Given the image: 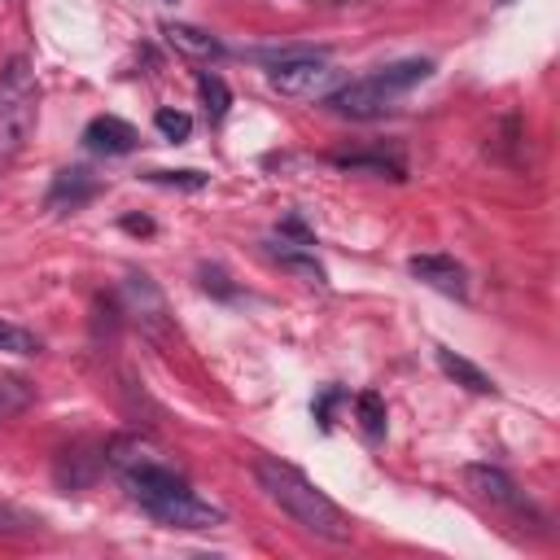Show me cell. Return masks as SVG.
<instances>
[{
  "instance_id": "obj_1",
  "label": "cell",
  "mask_w": 560,
  "mask_h": 560,
  "mask_svg": "<svg viewBox=\"0 0 560 560\" xmlns=\"http://www.w3.org/2000/svg\"><path fill=\"white\" fill-rule=\"evenodd\" d=\"M123 490H127L158 525H171V530H215V525H224V508L198 499V495L189 490V482H184L175 469H166L162 460L123 469Z\"/></svg>"
},
{
  "instance_id": "obj_2",
  "label": "cell",
  "mask_w": 560,
  "mask_h": 560,
  "mask_svg": "<svg viewBox=\"0 0 560 560\" xmlns=\"http://www.w3.org/2000/svg\"><path fill=\"white\" fill-rule=\"evenodd\" d=\"M254 477H259V486H263V495L285 512V517H294L302 530H311L315 538H328V543H350V534H354V525H350V517L315 486V482H307L294 464H281V460H259L254 464Z\"/></svg>"
},
{
  "instance_id": "obj_3",
  "label": "cell",
  "mask_w": 560,
  "mask_h": 560,
  "mask_svg": "<svg viewBox=\"0 0 560 560\" xmlns=\"http://www.w3.org/2000/svg\"><path fill=\"white\" fill-rule=\"evenodd\" d=\"M434 75V62L430 58H408V62H395V66H382L377 75H368V79H354L337 92H328V110L341 114V119H382L403 92H412L416 84H425Z\"/></svg>"
},
{
  "instance_id": "obj_4",
  "label": "cell",
  "mask_w": 560,
  "mask_h": 560,
  "mask_svg": "<svg viewBox=\"0 0 560 560\" xmlns=\"http://www.w3.org/2000/svg\"><path fill=\"white\" fill-rule=\"evenodd\" d=\"M40 119V84L27 58H10L0 71V166L27 153Z\"/></svg>"
},
{
  "instance_id": "obj_5",
  "label": "cell",
  "mask_w": 560,
  "mask_h": 560,
  "mask_svg": "<svg viewBox=\"0 0 560 560\" xmlns=\"http://www.w3.org/2000/svg\"><path fill=\"white\" fill-rule=\"evenodd\" d=\"M267 84L281 92V97H328L333 88V66L324 58H315L311 49H285L272 71H267Z\"/></svg>"
},
{
  "instance_id": "obj_6",
  "label": "cell",
  "mask_w": 560,
  "mask_h": 560,
  "mask_svg": "<svg viewBox=\"0 0 560 560\" xmlns=\"http://www.w3.org/2000/svg\"><path fill=\"white\" fill-rule=\"evenodd\" d=\"M97 194H101V179H97L88 166H66V171H58V175H53L45 207H49V211H58V215H66V211L88 207Z\"/></svg>"
},
{
  "instance_id": "obj_7",
  "label": "cell",
  "mask_w": 560,
  "mask_h": 560,
  "mask_svg": "<svg viewBox=\"0 0 560 560\" xmlns=\"http://www.w3.org/2000/svg\"><path fill=\"white\" fill-rule=\"evenodd\" d=\"M123 298H127V315H136L145 333L162 337V328H166V302H162L158 285H153L145 272H132V276L123 281Z\"/></svg>"
},
{
  "instance_id": "obj_8",
  "label": "cell",
  "mask_w": 560,
  "mask_h": 560,
  "mask_svg": "<svg viewBox=\"0 0 560 560\" xmlns=\"http://www.w3.org/2000/svg\"><path fill=\"white\" fill-rule=\"evenodd\" d=\"M408 272H412L421 285H430V289H438V294H447V298H464V294H469L464 267H460L456 259H447V254H412V259H408Z\"/></svg>"
},
{
  "instance_id": "obj_9",
  "label": "cell",
  "mask_w": 560,
  "mask_h": 560,
  "mask_svg": "<svg viewBox=\"0 0 560 560\" xmlns=\"http://www.w3.org/2000/svg\"><path fill=\"white\" fill-rule=\"evenodd\" d=\"M464 486H469L477 499L495 503V508H512V512H521V508H525V499H521L517 482H512L503 469H490V464H469V469H464Z\"/></svg>"
},
{
  "instance_id": "obj_10",
  "label": "cell",
  "mask_w": 560,
  "mask_h": 560,
  "mask_svg": "<svg viewBox=\"0 0 560 560\" xmlns=\"http://www.w3.org/2000/svg\"><path fill=\"white\" fill-rule=\"evenodd\" d=\"M84 145L92 149V153H105V158H123V153H132L136 145H140V132L132 127V123H123V119H114V114H97L88 127H84Z\"/></svg>"
},
{
  "instance_id": "obj_11",
  "label": "cell",
  "mask_w": 560,
  "mask_h": 560,
  "mask_svg": "<svg viewBox=\"0 0 560 560\" xmlns=\"http://www.w3.org/2000/svg\"><path fill=\"white\" fill-rule=\"evenodd\" d=\"M162 36H166V45H171L175 53L194 58V62H215V58H224L220 36H211L207 27H194V23H166Z\"/></svg>"
},
{
  "instance_id": "obj_12",
  "label": "cell",
  "mask_w": 560,
  "mask_h": 560,
  "mask_svg": "<svg viewBox=\"0 0 560 560\" xmlns=\"http://www.w3.org/2000/svg\"><path fill=\"white\" fill-rule=\"evenodd\" d=\"M438 368L447 372L456 386H464V390H473V395H499V386L486 377V372H482L477 363H469L464 354H456V350H438Z\"/></svg>"
},
{
  "instance_id": "obj_13",
  "label": "cell",
  "mask_w": 560,
  "mask_h": 560,
  "mask_svg": "<svg viewBox=\"0 0 560 560\" xmlns=\"http://www.w3.org/2000/svg\"><path fill=\"white\" fill-rule=\"evenodd\" d=\"M354 416H359V430L368 434V443H382L386 438V399L377 390H363L354 399Z\"/></svg>"
},
{
  "instance_id": "obj_14",
  "label": "cell",
  "mask_w": 560,
  "mask_h": 560,
  "mask_svg": "<svg viewBox=\"0 0 560 560\" xmlns=\"http://www.w3.org/2000/svg\"><path fill=\"white\" fill-rule=\"evenodd\" d=\"M272 254H276V263L285 267V272H294L298 281H307V285H315V289H324L328 285V272L315 263V254H307L302 246L298 250H281V246H272Z\"/></svg>"
},
{
  "instance_id": "obj_15",
  "label": "cell",
  "mask_w": 560,
  "mask_h": 560,
  "mask_svg": "<svg viewBox=\"0 0 560 560\" xmlns=\"http://www.w3.org/2000/svg\"><path fill=\"white\" fill-rule=\"evenodd\" d=\"M337 171H350V175H377V179H403V166L390 162V158H377V153H350V158H333Z\"/></svg>"
},
{
  "instance_id": "obj_16",
  "label": "cell",
  "mask_w": 560,
  "mask_h": 560,
  "mask_svg": "<svg viewBox=\"0 0 560 560\" xmlns=\"http://www.w3.org/2000/svg\"><path fill=\"white\" fill-rule=\"evenodd\" d=\"M198 97H202V110H207V119H211V123H224V119H228L233 92H228V84H224L220 75L202 71V75H198Z\"/></svg>"
},
{
  "instance_id": "obj_17",
  "label": "cell",
  "mask_w": 560,
  "mask_h": 560,
  "mask_svg": "<svg viewBox=\"0 0 560 560\" xmlns=\"http://www.w3.org/2000/svg\"><path fill=\"white\" fill-rule=\"evenodd\" d=\"M36 399V386L27 377H0V421H14Z\"/></svg>"
},
{
  "instance_id": "obj_18",
  "label": "cell",
  "mask_w": 560,
  "mask_h": 560,
  "mask_svg": "<svg viewBox=\"0 0 560 560\" xmlns=\"http://www.w3.org/2000/svg\"><path fill=\"white\" fill-rule=\"evenodd\" d=\"M140 179L162 184V189H184V194H198V189H207V184H211V175L194 171V166H184V171H145Z\"/></svg>"
},
{
  "instance_id": "obj_19",
  "label": "cell",
  "mask_w": 560,
  "mask_h": 560,
  "mask_svg": "<svg viewBox=\"0 0 560 560\" xmlns=\"http://www.w3.org/2000/svg\"><path fill=\"white\" fill-rule=\"evenodd\" d=\"M0 350H10V354H40V337L10 324V320H0Z\"/></svg>"
},
{
  "instance_id": "obj_20",
  "label": "cell",
  "mask_w": 560,
  "mask_h": 560,
  "mask_svg": "<svg viewBox=\"0 0 560 560\" xmlns=\"http://www.w3.org/2000/svg\"><path fill=\"white\" fill-rule=\"evenodd\" d=\"M153 127H158L166 140H175V145H184V140L194 136V119L184 114V110H158V114H153Z\"/></svg>"
},
{
  "instance_id": "obj_21",
  "label": "cell",
  "mask_w": 560,
  "mask_h": 560,
  "mask_svg": "<svg viewBox=\"0 0 560 560\" xmlns=\"http://www.w3.org/2000/svg\"><path fill=\"white\" fill-rule=\"evenodd\" d=\"M198 276H202V289H207V294H220V298H233V294H237V289L228 285L224 267H202Z\"/></svg>"
},
{
  "instance_id": "obj_22",
  "label": "cell",
  "mask_w": 560,
  "mask_h": 560,
  "mask_svg": "<svg viewBox=\"0 0 560 560\" xmlns=\"http://www.w3.org/2000/svg\"><path fill=\"white\" fill-rule=\"evenodd\" d=\"M337 399H346L337 386H328L324 395H320V403H315V421H320V430H333V403Z\"/></svg>"
},
{
  "instance_id": "obj_23",
  "label": "cell",
  "mask_w": 560,
  "mask_h": 560,
  "mask_svg": "<svg viewBox=\"0 0 560 560\" xmlns=\"http://www.w3.org/2000/svg\"><path fill=\"white\" fill-rule=\"evenodd\" d=\"M123 233H136V237H149V233H153V220H145V215H127V220H123Z\"/></svg>"
},
{
  "instance_id": "obj_24",
  "label": "cell",
  "mask_w": 560,
  "mask_h": 560,
  "mask_svg": "<svg viewBox=\"0 0 560 560\" xmlns=\"http://www.w3.org/2000/svg\"><path fill=\"white\" fill-rule=\"evenodd\" d=\"M5 521H10V512H5V508H0V530H10V525H5Z\"/></svg>"
},
{
  "instance_id": "obj_25",
  "label": "cell",
  "mask_w": 560,
  "mask_h": 560,
  "mask_svg": "<svg viewBox=\"0 0 560 560\" xmlns=\"http://www.w3.org/2000/svg\"><path fill=\"white\" fill-rule=\"evenodd\" d=\"M499 5H512V0H499Z\"/></svg>"
}]
</instances>
